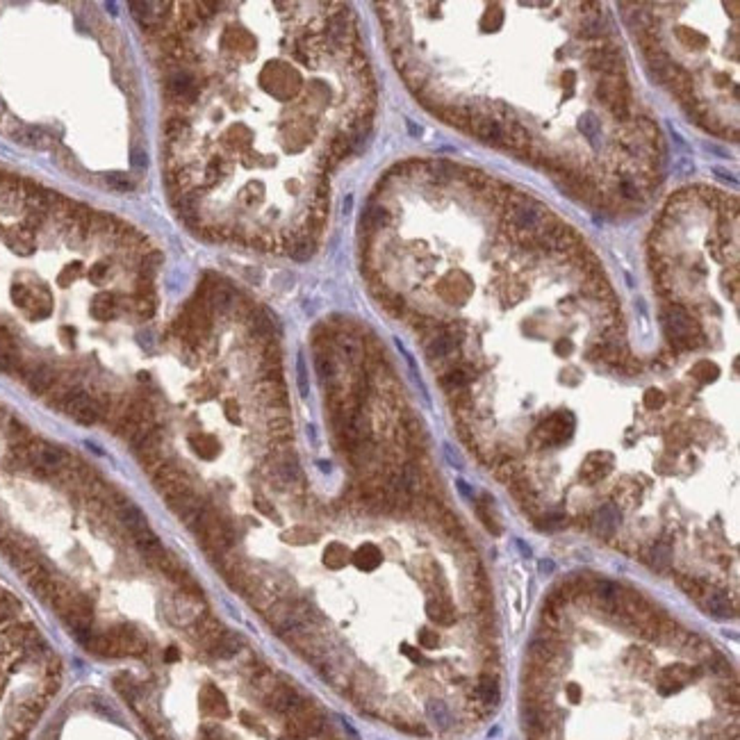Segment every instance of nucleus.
Segmentation results:
<instances>
[{
	"label": "nucleus",
	"mask_w": 740,
	"mask_h": 740,
	"mask_svg": "<svg viewBox=\"0 0 740 740\" xmlns=\"http://www.w3.org/2000/svg\"><path fill=\"white\" fill-rule=\"evenodd\" d=\"M287 253H290L294 260L303 262L314 253V242L310 239V235H301V237H296L294 242L287 244Z\"/></svg>",
	"instance_id": "nucleus-35"
},
{
	"label": "nucleus",
	"mask_w": 740,
	"mask_h": 740,
	"mask_svg": "<svg viewBox=\"0 0 740 740\" xmlns=\"http://www.w3.org/2000/svg\"><path fill=\"white\" fill-rule=\"evenodd\" d=\"M255 394L269 410H287V388L283 381H260Z\"/></svg>",
	"instance_id": "nucleus-17"
},
{
	"label": "nucleus",
	"mask_w": 740,
	"mask_h": 740,
	"mask_svg": "<svg viewBox=\"0 0 740 740\" xmlns=\"http://www.w3.org/2000/svg\"><path fill=\"white\" fill-rule=\"evenodd\" d=\"M469 132H474L478 139H483L487 143H495V146H506L504 123L495 121L492 117H487V114L474 112L472 121H469Z\"/></svg>",
	"instance_id": "nucleus-13"
},
{
	"label": "nucleus",
	"mask_w": 740,
	"mask_h": 740,
	"mask_svg": "<svg viewBox=\"0 0 740 740\" xmlns=\"http://www.w3.org/2000/svg\"><path fill=\"white\" fill-rule=\"evenodd\" d=\"M226 412H228V419H233V421L239 419V417H237V406H235V401L226 403Z\"/></svg>",
	"instance_id": "nucleus-56"
},
{
	"label": "nucleus",
	"mask_w": 740,
	"mask_h": 740,
	"mask_svg": "<svg viewBox=\"0 0 740 740\" xmlns=\"http://www.w3.org/2000/svg\"><path fill=\"white\" fill-rule=\"evenodd\" d=\"M0 110H3V103H0Z\"/></svg>",
	"instance_id": "nucleus-57"
},
{
	"label": "nucleus",
	"mask_w": 740,
	"mask_h": 740,
	"mask_svg": "<svg viewBox=\"0 0 740 740\" xmlns=\"http://www.w3.org/2000/svg\"><path fill=\"white\" fill-rule=\"evenodd\" d=\"M663 403H665V394H663L661 390H647L645 392V408L656 410V408L663 406Z\"/></svg>",
	"instance_id": "nucleus-46"
},
{
	"label": "nucleus",
	"mask_w": 740,
	"mask_h": 740,
	"mask_svg": "<svg viewBox=\"0 0 740 740\" xmlns=\"http://www.w3.org/2000/svg\"><path fill=\"white\" fill-rule=\"evenodd\" d=\"M574 417L572 412H556L547 421H542L533 433V445L540 447H559L570 440L574 433Z\"/></svg>",
	"instance_id": "nucleus-6"
},
{
	"label": "nucleus",
	"mask_w": 740,
	"mask_h": 740,
	"mask_svg": "<svg viewBox=\"0 0 740 740\" xmlns=\"http://www.w3.org/2000/svg\"><path fill=\"white\" fill-rule=\"evenodd\" d=\"M14 137L18 143H23V146H30V148H48L51 146V137L39 130V128H32V126H25L21 130L14 132Z\"/></svg>",
	"instance_id": "nucleus-29"
},
{
	"label": "nucleus",
	"mask_w": 740,
	"mask_h": 740,
	"mask_svg": "<svg viewBox=\"0 0 740 740\" xmlns=\"http://www.w3.org/2000/svg\"><path fill=\"white\" fill-rule=\"evenodd\" d=\"M21 374H23L25 388L32 394H37V397H46L57 383V371L46 362H37L30 369H23Z\"/></svg>",
	"instance_id": "nucleus-12"
},
{
	"label": "nucleus",
	"mask_w": 740,
	"mask_h": 740,
	"mask_svg": "<svg viewBox=\"0 0 740 740\" xmlns=\"http://www.w3.org/2000/svg\"><path fill=\"white\" fill-rule=\"evenodd\" d=\"M620 520H622L620 506L606 504V506H601L599 511L592 515V528H594V533H597L599 537H611L615 531H618Z\"/></svg>",
	"instance_id": "nucleus-20"
},
{
	"label": "nucleus",
	"mask_w": 740,
	"mask_h": 740,
	"mask_svg": "<svg viewBox=\"0 0 740 740\" xmlns=\"http://www.w3.org/2000/svg\"><path fill=\"white\" fill-rule=\"evenodd\" d=\"M701 604V608H704L708 615H713L715 620H729V618H736V604L732 601V597L720 590V588H713V585H706L704 594L697 599Z\"/></svg>",
	"instance_id": "nucleus-11"
},
{
	"label": "nucleus",
	"mask_w": 740,
	"mask_h": 740,
	"mask_svg": "<svg viewBox=\"0 0 740 740\" xmlns=\"http://www.w3.org/2000/svg\"><path fill=\"white\" fill-rule=\"evenodd\" d=\"M196 704L200 715L212 720V722H221V720L230 717V701L226 693L215 684H203L196 695Z\"/></svg>",
	"instance_id": "nucleus-8"
},
{
	"label": "nucleus",
	"mask_w": 740,
	"mask_h": 740,
	"mask_svg": "<svg viewBox=\"0 0 740 740\" xmlns=\"http://www.w3.org/2000/svg\"><path fill=\"white\" fill-rule=\"evenodd\" d=\"M148 426H153L151 421V408L146 401H130L128 408L121 412V417L112 424V430L117 438H123L132 442L137 438L141 430H146Z\"/></svg>",
	"instance_id": "nucleus-5"
},
{
	"label": "nucleus",
	"mask_w": 740,
	"mask_h": 740,
	"mask_svg": "<svg viewBox=\"0 0 740 740\" xmlns=\"http://www.w3.org/2000/svg\"><path fill=\"white\" fill-rule=\"evenodd\" d=\"M165 502H167V506H169V511L174 513L180 522L187 524V528H189L191 524H194V522L198 520V517H200V513H203L205 508H208L203 499H200L191 487H185V490H180V492L167 497Z\"/></svg>",
	"instance_id": "nucleus-9"
},
{
	"label": "nucleus",
	"mask_w": 740,
	"mask_h": 740,
	"mask_svg": "<svg viewBox=\"0 0 740 740\" xmlns=\"http://www.w3.org/2000/svg\"><path fill=\"white\" fill-rule=\"evenodd\" d=\"M349 561H351V551H349L344 544L333 542V544L326 547V551H324V565L328 567V570H340V567H344Z\"/></svg>",
	"instance_id": "nucleus-30"
},
{
	"label": "nucleus",
	"mask_w": 740,
	"mask_h": 740,
	"mask_svg": "<svg viewBox=\"0 0 740 740\" xmlns=\"http://www.w3.org/2000/svg\"><path fill=\"white\" fill-rule=\"evenodd\" d=\"M419 645L424 647V649L438 647V633L430 631V629H421V633H419Z\"/></svg>",
	"instance_id": "nucleus-48"
},
{
	"label": "nucleus",
	"mask_w": 740,
	"mask_h": 740,
	"mask_svg": "<svg viewBox=\"0 0 740 740\" xmlns=\"http://www.w3.org/2000/svg\"><path fill=\"white\" fill-rule=\"evenodd\" d=\"M299 388H301V394H303V397H307V378H305V367H303V360H299Z\"/></svg>",
	"instance_id": "nucleus-53"
},
{
	"label": "nucleus",
	"mask_w": 740,
	"mask_h": 740,
	"mask_svg": "<svg viewBox=\"0 0 740 740\" xmlns=\"http://www.w3.org/2000/svg\"><path fill=\"white\" fill-rule=\"evenodd\" d=\"M248 333L253 335L255 340L274 342V319L267 310H253L248 314Z\"/></svg>",
	"instance_id": "nucleus-22"
},
{
	"label": "nucleus",
	"mask_w": 740,
	"mask_h": 740,
	"mask_svg": "<svg viewBox=\"0 0 740 740\" xmlns=\"http://www.w3.org/2000/svg\"><path fill=\"white\" fill-rule=\"evenodd\" d=\"M285 540H290L294 544H303V542H310V540H317V533H307V531H301V528H296V531H290L283 535Z\"/></svg>",
	"instance_id": "nucleus-47"
},
{
	"label": "nucleus",
	"mask_w": 740,
	"mask_h": 740,
	"mask_svg": "<svg viewBox=\"0 0 740 740\" xmlns=\"http://www.w3.org/2000/svg\"><path fill=\"white\" fill-rule=\"evenodd\" d=\"M117 517H119V522L128 528V533H134V531H139V528L148 526L143 511L139 506L130 504V502H121L119 511H117Z\"/></svg>",
	"instance_id": "nucleus-25"
},
{
	"label": "nucleus",
	"mask_w": 740,
	"mask_h": 740,
	"mask_svg": "<svg viewBox=\"0 0 740 740\" xmlns=\"http://www.w3.org/2000/svg\"><path fill=\"white\" fill-rule=\"evenodd\" d=\"M105 182H108V187H112L114 191H132L134 189V182L126 174H108L105 176Z\"/></svg>",
	"instance_id": "nucleus-44"
},
{
	"label": "nucleus",
	"mask_w": 740,
	"mask_h": 740,
	"mask_svg": "<svg viewBox=\"0 0 740 740\" xmlns=\"http://www.w3.org/2000/svg\"><path fill=\"white\" fill-rule=\"evenodd\" d=\"M469 381H472V374H469L465 367H454V369H449V371L445 374V376L440 378L442 388H445L449 394H458V392L467 390Z\"/></svg>",
	"instance_id": "nucleus-28"
},
{
	"label": "nucleus",
	"mask_w": 740,
	"mask_h": 740,
	"mask_svg": "<svg viewBox=\"0 0 740 740\" xmlns=\"http://www.w3.org/2000/svg\"><path fill=\"white\" fill-rule=\"evenodd\" d=\"M426 715L433 720L440 729H449L451 725H454V715H451V710L447 708L445 701H440V699L426 701Z\"/></svg>",
	"instance_id": "nucleus-31"
},
{
	"label": "nucleus",
	"mask_w": 740,
	"mask_h": 740,
	"mask_svg": "<svg viewBox=\"0 0 740 740\" xmlns=\"http://www.w3.org/2000/svg\"><path fill=\"white\" fill-rule=\"evenodd\" d=\"M0 371L3 374H21L23 371V360H21V351H18V344L14 340V335L9 333L7 328H0Z\"/></svg>",
	"instance_id": "nucleus-14"
},
{
	"label": "nucleus",
	"mask_w": 740,
	"mask_h": 740,
	"mask_svg": "<svg viewBox=\"0 0 740 740\" xmlns=\"http://www.w3.org/2000/svg\"><path fill=\"white\" fill-rule=\"evenodd\" d=\"M388 224H390V212L385 208H381V205L369 208L367 212H364V217H362V228H367V230H381V228H385Z\"/></svg>",
	"instance_id": "nucleus-37"
},
{
	"label": "nucleus",
	"mask_w": 740,
	"mask_h": 740,
	"mask_svg": "<svg viewBox=\"0 0 740 740\" xmlns=\"http://www.w3.org/2000/svg\"><path fill=\"white\" fill-rule=\"evenodd\" d=\"M189 445H191V449H194L200 458H205V460L215 458V456L219 454V442H217L212 435H205V433L191 435V438H189Z\"/></svg>",
	"instance_id": "nucleus-33"
},
{
	"label": "nucleus",
	"mask_w": 740,
	"mask_h": 740,
	"mask_svg": "<svg viewBox=\"0 0 740 740\" xmlns=\"http://www.w3.org/2000/svg\"><path fill=\"white\" fill-rule=\"evenodd\" d=\"M426 615L433 622L442 624V627H449L456 620V608L451 606V601L445 597H433L426 601Z\"/></svg>",
	"instance_id": "nucleus-24"
},
{
	"label": "nucleus",
	"mask_w": 740,
	"mask_h": 740,
	"mask_svg": "<svg viewBox=\"0 0 740 740\" xmlns=\"http://www.w3.org/2000/svg\"><path fill=\"white\" fill-rule=\"evenodd\" d=\"M476 513H478L480 522L485 524V528H487L490 533H495V535L502 533V528H499V522L492 517V499H490L487 495L480 497V502L476 504Z\"/></svg>",
	"instance_id": "nucleus-36"
},
{
	"label": "nucleus",
	"mask_w": 740,
	"mask_h": 740,
	"mask_svg": "<svg viewBox=\"0 0 740 740\" xmlns=\"http://www.w3.org/2000/svg\"><path fill=\"white\" fill-rule=\"evenodd\" d=\"M255 506H257V511H260L262 515H267V517H272V520H278V515H276V511H274V508H272V504H269V502H264V499H260V497H257V499H255Z\"/></svg>",
	"instance_id": "nucleus-50"
},
{
	"label": "nucleus",
	"mask_w": 740,
	"mask_h": 740,
	"mask_svg": "<svg viewBox=\"0 0 740 740\" xmlns=\"http://www.w3.org/2000/svg\"><path fill=\"white\" fill-rule=\"evenodd\" d=\"M130 449L134 458L139 460V465L146 469L148 474H153L160 465L167 463V454H165V435L158 426H148L146 430L130 442Z\"/></svg>",
	"instance_id": "nucleus-3"
},
{
	"label": "nucleus",
	"mask_w": 740,
	"mask_h": 740,
	"mask_svg": "<svg viewBox=\"0 0 740 740\" xmlns=\"http://www.w3.org/2000/svg\"><path fill=\"white\" fill-rule=\"evenodd\" d=\"M611 469H613V456L606 454V451H597V454H590L588 458H585L581 476L588 485H594V483H599Z\"/></svg>",
	"instance_id": "nucleus-19"
},
{
	"label": "nucleus",
	"mask_w": 740,
	"mask_h": 740,
	"mask_svg": "<svg viewBox=\"0 0 740 740\" xmlns=\"http://www.w3.org/2000/svg\"><path fill=\"white\" fill-rule=\"evenodd\" d=\"M679 585H681V590H684L688 597H693V599H699L701 594H704V590H706V583H701L697 579H690V576H679Z\"/></svg>",
	"instance_id": "nucleus-41"
},
{
	"label": "nucleus",
	"mask_w": 740,
	"mask_h": 740,
	"mask_svg": "<svg viewBox=\"0 0 740 740\" xmlns=\"http://www.w3.org/2000/svg\"><path fill=\"white\" fill-rule=\"evenodd\" d=\"M151 483H153V487H155L158 492H160L162 497H165V499L171 497V495H176V492H180V490H185V487H191L187 474L182 472V469H180L178 465L169 463V460H167L165 465H160V467L155 469V472L151 474Z\"/></svg>",
	"instance_id": "nucleus-10"
},
{
	"label": "nucleus",
	"mask_w": 740,
	"mask_h": 740,
	"mask_svg": "<svg viewBox=\"0 0 740 740\" xmlns=\"http://www.w3.org/2000/svg\"><path fill=\"white\" fill-rule=\"evenodd\" d=\"M670 563H672V549H670V544L661 542V544H656V547H653V549L649 551V565L653 567V570L663 572Z\"/></svg>",
	"instance_id": "nucleus-39"
},
{
	"label": "nucleus",
	"mask_w": 740,
	"mask_h": 740,
	"mask_svg": "<svg viewBox=\"0 0 740 740\" xmlns=\"http://www.w3.org/2000/svg\"><path fill=\"white\" fill-rule=\"evenodd\" d=\"M426 171H428L430 180L438 182V185H442V182H449L451 178L456 176V167L451 165V162H447V160H435V162H428V165H426Z\"/></svg>",
	"instance_id": "nucleus-34"
},
{
	"label": "nucleus",
	"mask_w": 740,
	"mask_h": 740,
	"mask_svg": "<svg viewBox=\"0 0 740 740\" xmlns=\"http://www.w3.org/2000/svg\"><path fill=\"white\" fill-rule=\"evenodd\" d=\"M0 554L12 563L18 572H23L25 567H30L32 563L42 561L37 547L27 540V537L18 535V533H5L0 535Z\"/></svg>",
	"instance_id": "nucleus-7"
},
{
	"label": "nucleus",
	"mask_w": 740,
	"mask_h": 740,
	"mask_svg": "<svg viewBox=\"0 0 740 740\" xmlns=\"http://www.w3.org/2000/svg\"><path fill=\"white\" fill-rule=\"evenodd\" d=\"M567 524V517L563 513H549L544 515L542 520H537V528L540 531H556V528H563Z\"/></svg>",
	"instance_id": "nucleus-43"
},
{
	"label": "nucleus",
	"mask_w": 740,
	"mask_h": 740,
	"mask_svg": "<svg viewBox=\"0 0 740 740\" xmlns=\"http://www.w3.org/2000/svg\"><path fill=\"white\" fill-rule=\"evenodd\" d=\"M242 649H244V640L239 638L237 633L224 631L212 645L205 647L203 651L212 661H230V658H237L239 653H242Z\"/></svg>",
	"instance_id": "nucleus-15"
},
{
	"label": "nucleus",
	"mask_w": 740,
	"mask_h": 740,
	"mask_svg": "<svg viewBox=\"0 0 740 740\" xmlns=\"http://www.w3.org/2000/svg\"><path fill=\"white\" fill-rule=\"evenodd\" d=\"M62 412L69 415L75 424L94 426L103 419V403H101V397H91V394L75 388L69 394V399L64 401Z\"/></svg>",
	"instance_id": "nucleus-4"
},
{
	"label": "nucleus",
	"mask_w": 740,
	"mask_h": 740,
	"mask_svg": "<svg viewBox=\"0 0 740 740\" xmlns=\"http://www.w3.org/2000/svg\"><path fill=\"white\" fill-rule=\"evenodd\" d=\"M7 242H9V246H12L16 253H21V255H23V253H25V255L32 253V246H34L32 235L27 233V230H16V233H14L12 237H9Z\"/></svg>",
	"instance_id": "nucleus-40"
},
{
	"label": "nucleus",
	"mask_w": 740,
	"mask_h": 740,
	"mask_svg": "<svg viewBox=\"0 0 740 740\" xmlns=\"http://www.w3.org/2000/svg\"><path fill=\"white\" fill-rule=\"evenodd\" d=\"M169 89L176 96H189L194 91V78L187 71H176L174 78L169 80Z\"/></svg>",
	"instance_id": "nucleus-38"
},
{
	"label": "nucleus",
	"mask_w": 740,
	"mask_h": 740,
	"mask_svg": "<svg viewBox=\"0 0 740 740\" xmlns=\"http://www.w3.org/2000/svg\"><path fill=\"white\" fill-rule=\"evenodd\" d=\"M132 165L134 167H146V153H143V151H134L132 153Z\"/></svg>",
	"instance_id": "nucleus-54"
},
{
	"label": "nucleus",
	"mask_w": 740,
	"mask_h": 740,
	"mask_svg": "<svg viewBox=\"0 0 740 740\" xmlns=\"http://www.w3.org/2000/svg\"><path fill=\"white\" fill-rule=\"evenodd\" d=\"M556 353H559V355H570L572 353V342L561 340L559 344H556Z\"/></svg>",
	"instance_id": "nucleus-55"
},
{
	"label": "nucleus",
	"mask_w": 740,
	"mask_h": 740,
	"mask_svg": "<svg viewBox=\"0 0 740 740\" xmlns=\"http://www.w3.org/2000/svg\"><path fill=\"white\" fill-rule=\"evenodd\" d=\"M130 535H132L134 547H137L139 554H141L143 559H146L151 565L155 563V561L160 559V556L167 554V549L162 547V540H160V537H158L155 533H153L151 526H143V528H139V531H134V533H130Z\"/></svg>",
	"instance_id": "nucleus-18"
},
{
	"label": "nucleus",
	"mask_w": 740,
	"mask_h": 740,
	"mask_svg": "<svg viewBox=\"0 0 740 740\" xmlns=\"http://www.w3.org/2000/svg\"><path fill=\"white\" fill-rule=\"evenodd\" d=\"M105 274H108V267H105V264H96V267L91 269V272H89V281L98 283V281H103V278H105Z\"/></svg>",
	"instance_id": "nucleus-51"
},
{
	"label": "nucleus",
	"mask_w": 740,
	"mask_h": 740,
	"mask_svg": "<svg viewBox=\"0 0 740 740\" xmlns=\"http://www.w3.org/2000/svg\"><path fill=\"white\" fill-rule=\"evenodd\" d=\"M335 353L344 358L349 364H360L364 360V349H362V340L358 335L351 333H340L335 338Z\"/></svg>",
	"instance_id": "nucleus-21"
},
{
	"label": "nucleus",
	"mask_w": 740,
	"mask_h": 740,
	"mask_svg": "<svg viewBox=\"0 0 740 740\" xmlns=\"http://www.w3.org/2000/svg\"><path fill=\"white\" fill-rule=\"evenodd\" d=\"M693 376L699 383H710V381H715L720 376V369L715 367V364H710V362L704 360V362H699L697 367L693 369Z\"/></svg>",
	"instance_id": "nucleus-42"
},
{
	"label": "nucleus",
	"mask_w": 740,
	"mask_h": 740,
	"mask_svg": "<svg viewBox=\"0 0 740 740\" xmlns=\"http://www.w3.org/2000/svg\"><path fill=\"white\" fill-rule=\"evenodd\" d=\"M189 531L196 533L200 547H203L205 554L212 561H217L224 554H228L235 547V540H237L235 528L230 526L228 522L221 520V517L210 506L205 508L203 513H200L198 520L189 526Z\"/></svg>",
	"instance_id": "nucleus-1"
},
{
	"label": "nucleus",
	"mask_w": 740,
	"mask_h": 740,
	"mask_svg": "<svg viewBox=\"0 0 740 740\" xmlns=\"http://www.w3.org/2000/svg\"><path fill=\"white\" fill-rule=\"evenodd\" d=\"M208 305L217 312H230L237 305V294L233 287L228 285H217L208 296Z\"/></svg>",
	"instance_id": "nucleus-27"
},
{
	"label": "nucleus",
	"mask_w": 740,
	"mask_h": 740,
	"mask_svg": "<svg viewBox=\"0 0 740 740\" xmlns=\"http://www.w3.org/2000/svg\"><path fill=\"white\" fill-rule=\"evenodd\" d=\"M597 128H599V123H597V119H594V114H585L583 121H581V130L588 134V137H594Z\"/></svg>",
	"instance_id": "nucleus-49"
},
{
	"label": "nucleus",
	"mask_w": 740,
	"mask_h": 740,
	"mask_svg": "<svg viewBox=\"0 0 740 740\" xmlns=\"http://www.w3.org/2000/svg\"><path fill=\"white\" fill-rule=\"evenodd\" d=\"M78 276H80V264H71V267L62 274V283H71L73 278H78Z\"/></svg>",
	"instance_id": "nucleus-52"
},
{
	"label": "nucleus",
	"mask_w": 740,
	"mask_h": 740,
	"mask_svg": "<svg viewBox=\"0 0 740 740\" xmlns=\"http://www.w3.org/2000/svg\"><path fill=\"white\" fill-rule=\"evenodd\" d=\"M663 326H665L668 340L675 344L677 349H695L697 340H701V331L695 324V319L686 312V307L672 305L663 312Z\"/></svg>",
	"instance_id": "nucleus-2"
},
{
	"label": "nucleus",
	"mask_w": 740,
	"mask_h": 740,
	"mask_svg": "<svg viewBox=\"0 0 740 740\" xmlns=\"http://www.w3.org/2000/svg\"><path fill=\"white\" fill-rule=\"evenodd\" d=\"M91 314L96 317L98 321H110L117 317V303H114V296L112 294H101L96 296L94 303H91Z\"/></svg>",
	"instance_id": "nucleus-32"
},
{
	"label": "nucleus",
	"mask_w": 740,
	"mask_h": 740,
	"mask_svg": "<svg viewBox=\"0 0 740 740\" xmlns=\"http://www.w3.org/2000/svg\"><path fill=\"white\" fill-rule=\"evenodd\" d=\"M495 472H497V478L504 480V483H513L515 478L524 476L522 474V463L517 460L515 456H508V454H499L495 458Z\"/></svg>",
	"instance_id": "nucleus-26"
},
{
	"label": "nucleus",
	"mask_w": 740,
	"mask_h": 740,
	"mask_svg": "<svg viewBox=\"0 0 740 740\" xmlns=\"http://www.w3.org/2000/svg\"><path fill=\"white\" fill-rule=\"evenodd\" d=\"M401 73H403V80L408 82L410 89H417V87L421 89V87H424V82L428 80V73L419 71V69H403Z\"/></svg>",
	"instance_id": "nucleus-45"
},
{
	"label": "nucleus",
	"mask_w": 740,
	"mask_h": 740,
	"mask_svg": "<svg viewBox=\"0 0 740 740\" xmlns=\"http://www.w3.org/2000/svg\"><path fill=\"white\" fill-rule=\"evenodd\" d=\"M353 565L362 572H374L383 563V551L376 544H362L351 554Z\"/></svg>",
	"instance_id": "nucleus-23"
},
{
	"label": "nucleus",
	"mask_w": 740,
	"mask_h": 740,
	"mask_svg": "<svg viewBox=\"0 0 740 740\" xmlns=\"http://www.w3.org/2000/svg\"><path fill=\"white\" fill-rule=\"evenodd\" d=\"M458 347L460 344L451 338V335L445 331V326H442L435 335H430V338L426 340V355H428L430 362H442V360L454 358V355L458 353Z\"/></svg>",
	"instance_id": "nucleus-16"
}]
</instances>
